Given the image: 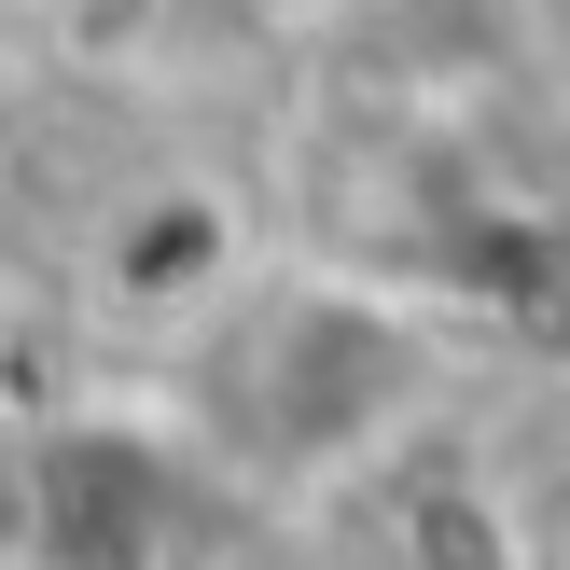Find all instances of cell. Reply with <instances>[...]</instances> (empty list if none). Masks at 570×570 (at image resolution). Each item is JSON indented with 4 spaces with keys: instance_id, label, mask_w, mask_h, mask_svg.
Returning <instances> with one entry per match:
<instances>
[{
    "instance_id": "obj_1",
    "label": "cell",
    "mask_w": 570,
    "mask_h": 570,
    "mask_svg": "<svg viewBox=\"0 0 570 570\" xmlns=\"http://www.w3.org/2000/svg\"><path fill=\"white\" fill-rule=\"evenodd\" d=\"M250 28H278V42H348V28H376L390 0H237Z\"/></svg>"
}]
</instances>
